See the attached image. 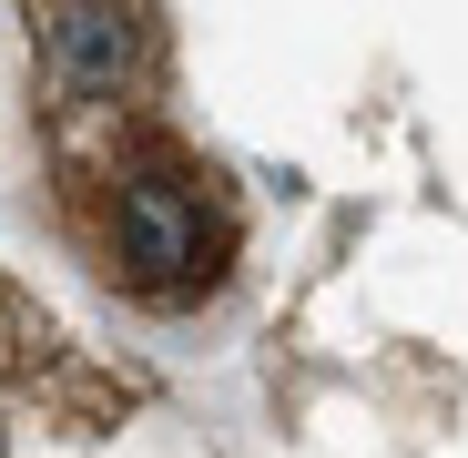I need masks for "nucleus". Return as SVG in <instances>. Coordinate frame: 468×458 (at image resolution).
<instances>
[{"mask_svg": "<svg viewBox=\"0 0 468 458\" xmlns=\"http://www.w3.org/2000/svg\"><path fill=\"white\" fill-rule=\"evenodd\" d=\"M31 51H41V82L61 102H122V82L153 61V11L61 0V11H31Z\"/></svg>", "mask_w": 468, "mask_h": 458, "instance_id": "obj_2", "label": "nucleus"}, {"mask_svg": "<svg viewBox=\"0 0 468 458\" xmlns=\"http://www.w3.org/2000/svg\"><path fill=\"white\" fill-rule=\"evenodd\" d=\"M71 235L92 245V265L143 295V305H204L234 265V204L224 184L174 153L164 133L122 143L112 164H82L71 174Z\"/></svg>", "mask_w": 468, "mask_h": 458, "instance_id": "obj_1", "label": "nucleus"}]
</instances>
